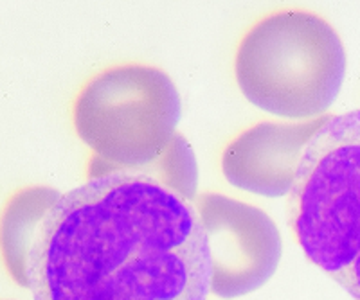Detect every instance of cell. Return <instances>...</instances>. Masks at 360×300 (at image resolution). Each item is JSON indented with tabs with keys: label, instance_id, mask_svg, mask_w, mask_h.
<instances>
[{
	"label": "cell",
	"instance_id": "1",
	"mask_svg": "<svg viewBox=\"0 0 360 300\" xmlns=\"http://www.w3.org/2000/svg\"><path fill=\"white\" fill-rule=\"evenodd\" d=\"M211 277L195 203L119 169L60 194L25 264L34 300H207Z\"/></svg>",
	"mask_w": 360,
	"mask_h": 300
},
{
	"label": "cell",
	"instance_id": "2",
	"mask_svg": "<svg viewBox=\"0 0 360 300\" xmlns=\"http://www.w3.org/2000/svg\"><path fill=\"white\" fill-rule=\"evenodd\" d=\"M242 94L287 119H317L332 107L346 76V50L330 22L307 9H281L242 38L234 58Z\"/></svg>",
	"mask_w": 360,
	"mask_h": 300
},
{
	"label": "cell",
	"instance_id": "4",
	"mask_svg": "<svg viewBox=\"0 0 360 300\" xmlns=\"http://www.w3.org/2000/svg\"><path fill=\"white\" fill-rule=\"evenodd\" d=\"M179 119V92L164 70L130 63L99 72L72 108L74 128L94 151L89 177L152 164L172 146Z\"/></svg>",
	"mask_w": 360,
	"mask_h": 300
},
{
	"label": "cell",
	"instance_id": "7",
	"mask_svg": "<svg viewBox=\"0 0 360 300\" xmlns=\"http://www.w3.org/2000/svg\"><path fill=\"white\" fill-rule=\"evenodd\" d=\"M60 198L53 187L34 185L13 194L2 218V252L15 282L27 288L25 264L44 216Z\"/></svg>",
	"mask_w": 360,
	"mask_h": 300
},
{
	"label": "cell",
	"instance_id": "3",
	"mask_svg": "<svg viewBox=\"0 0 360 300\" xmlns=\"http://www.w3.org/2000/svg\"><path fill=\"white\" fill-rule=\"evenodd\" d=\"M288 221L308 259L360 300V108L330 116L311 137Z\"/></svg>",
	"mask_w": 360,
	"mask_h": 300
},
{
	"label": "cell",
	"instance_id": "8",
	"mask_svg": "<svg viewBox=\"0 0 360 300\" xmlns=\"http://www.w3.org/2000/svg\"><path fill=\"white\" fill-rule=\"evenodd\" d=\"M135 173H143L155 178L162 185L188 198L189 202H195V198L198 196L197 158H195V153H193L189 142L180 133H176L172 146L157 161L135 169Z\"/></svg>",
	"mask_w": 360,
	"mask_h": 300
},
{
	"label": "cell",
	"instance_id": "6",
	"mask_svg": "<svg viewBox=\"0 0 360 300\" xmlns=\"http://www.w3.org/2000/svg\"><path fill=\"white\" fill-rule=\"evenodd\" d=\"M330 116L301 123L254 124L231 140L221 155V171L229 184L262 196L290 193L311 137Z\"/></svg>",
	"mask_w": 360,
	"mask_h": 300
},
{
	"label": "cell",
	"instance_id": "5",
	"mask_svg": "<svg viewBox=\"0 0 360 300\" xmlns=\"http://www.w3.org/2000/svg\"><path fill=\"white\" fill-rule=\"evenodd\" d=\"M193 203L207 234L214 295L220 299L249 295L274 277L283 243L269 214L220 193H200Z\"/></svg>",
	"mask_w": 360,
	"mask_h": 300
}]
</instances>
